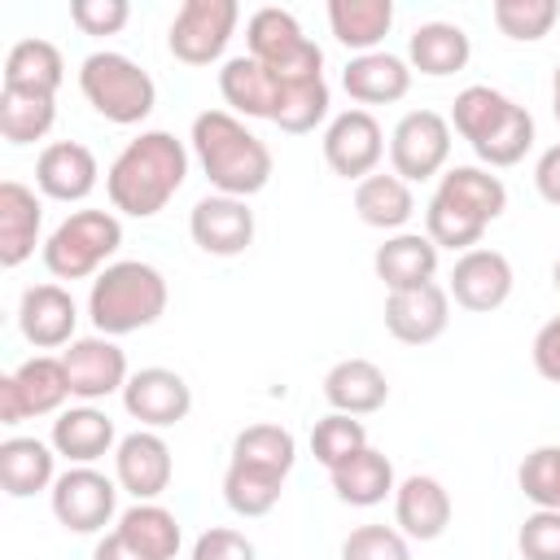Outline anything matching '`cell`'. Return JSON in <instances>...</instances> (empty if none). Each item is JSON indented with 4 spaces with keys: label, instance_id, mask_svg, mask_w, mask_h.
I'll return each mask as SVG.
<instances>
[{
    "label": "cell",
    "instance_id": "f546056e",
    "mask_svg": "<svg viewBox=\"0 0 560 560\" xmlns=\"http://www.w3.org/2000/svg\"><path fill=\"white\" fill-rule=\"evenodd\" d=\"M328 477H332L337 499L350 503V508H376V503H385V494L398 490L394 486V464L376 446H363L359 455H350L346 464H337Z\"/></svg>",
    "mask_w": 560,
    "mask_h": 560
},
{
    "label": "cell",
    "instance_id": "60d3db41",
    "mask_svg": "<svg viewBox=\"0 0 560 560\" xmlns=\"http://www.w3.org/2000/svg\"><path fill=\"white\" fill-rule=\"evenodd\" d=\"M490 13H494V26H499L508 39L534 44V39H542V35L556 26L560 4H556V0H494Z\"/></svg>",
    "mask_w": 560,
    "mask_h": 560
},
{
    "label": "cell",
    "instance_id": "816d5d0a",
    "mask_svg": "<svg viewBox=\"0 0 560 560\" xmlns=\"http://www.w3.org/2000/svg\"><path fill=\"white\" fill-rule=\"evenodd\" d=\"M551 114H556V122H560V66H556V74H551Z\"/></svg>",
    "mask_w": 560,
    "mask_h": 560
},
{
    "label": "cell",
    "instance_id": "bcb514c9",
    "mask_svg": "<svg viewBox=\"0 0 560 560\" xmlns=\"http://www.w3.org/2000/svg\"><path fill=\"white\" fill-rule=\"evenodd\" d=\"M131 18L127 0H70V22L83 35H118Z\"/></svg>",
    "mask_w": 560,
    "mask_h": 560
},
{
    "label": "cell",
    "instance_id": "4fadbf2b",
    "mask_svg": "<svg viewBox=\"0 0 560 560\" xmlns=\"http://www.w3.org/2000/svg\"><path fill=\"white\" fill-rule=\"evenodd\" d=\"M171 446L158 429H136L114 446V481L136 503H158V494L171 486Z\"/></svg>",
    "mask_w": 560,
    "mask_h": 560
},
{
    "label": "cell",
    "instance_id": "603a6c76",
    "mask_svg": "<svg viewBox=\"0 0 560 560\" xmlns=\"http://www.w3.org/2000/svg\"><path fill=\"white\" fill-rule=\"evenodd\" d=\"M341 88L350 92V101H359V109L363 105H394L411 88V66L394 52H359L346 61Z\"/></svg>",
    "mask_w": 560,
    "mask_h": 560
},
{
    "label": "cell",
    "instance_id": "b9f144b4",
    "mask_svg": "<svg viewBox=\"0 0 560 560\" xmlns=\"http://www.w3.org/2000/svg\"><path fill=\"white\" fill-rule=\"evenodd\" d=\"M424 236L438 245V249H459V254H468V249H477V241L486 236V223H477V219H468L464 210H455V206H446V201H429L424 206Z\"/></svg>",
    "mask_w": 560,
    "mask_h": 560
},
{
    "label": "cell",
    "instance_id": "ffe728a7",
    "mask_svg": "<svg viewBox=\"0 0 560 560\" xmlns=\"http://www.w3.org/2000/svg\"><path fill=\"white\" fill-rule=\"evenodd\" d=\"M451 512H455L451 508V494H446V486L438 477L416 472V477L398 481V490H394V521H398V529L411 542L442 538L446 525H451Z\"/></svg>",
    "mask_w": 560,
    "mask_h": 560
},
{
    "label": "cell",
    "instance_id": "44dd1931",
    "mask_svg": "<svg viewBox=\"0 0 560 560\" xmlns=\"http://www.w3.org/2000/svg\"><path fill=\"white\" fill-rule=\"evenodd\" d=\"M219 92L223 101L245 114V118H276L280 109V96H284V79H276L262 61H254L249 52L245 57H228L223 70H219Z\"/></svg>",
    "mask_w": 560,
    "mask_h": 560
},
{
    "label": "cell",
    "instance_id": "5b68a950",
    "mask_svg": "<svg viewBox=\"0 0 560 560\" xmlns=\"http://www.w3.org/2000/svg\"><path fill=\"white\" fill-rule=\"evenodd\" d=\"M118 245H122L118 214H109V210H74L44 241V267L57 280H88V276L105 271V262L118 254Z\"/></svg>",
    "mask_w": 560,
    "mask_h": 560
},
{
    "label": "cell",
    "instance_id": "d6986e66",
    "mask_svg": "<svg viewBox=\"0 0 560 560\" xmlns=\"http://www.w3.org/2000/svg\"><path fill=\"white\" fill-rule=\"evenodd\" d=\"M96 175H101L96 153L79 140H52L35 158V184L52 201H83L96 188Z\"/></svg>",
    "mask_w": 560,
    "mask_h": 560
},
{
    "label": "cell",
    "instance_id": "7dc6e473",
    "mask_svg": "<svg viewBox=\"0 0 560 560\" xmlns=\"http://www.w3.org/2000/svg\"><path fill=\"white\" fill-rule=\"evenodd\" d=\"M188 560H254V542L241 529L228 525H210L206 534H197L192 556Z\"/></svg>",
    "mask_w": 560,
    "mask_h": 560
},
{
    "label": "cell",
    "instance_id": "3957f363",
    "mask_svg": "<svg viewBox=\"0 0 560 560\" xmlns=\"http://www.w3.org/2000/svg\"><path fill=\"white\" fill-rule=\"evenodd\" d=\"M166 298H171L166 276L153 262L122 258V262H109L92 280L88 319L101 337H127V332H140V328L158 324L162 311H166Z\"/></svg>",
    "mask_w": 560,
    "mask_h": 560
},
{
    "label": "cell",
    "instance_id": "7bdbcfd3",
    "mask_svg": "<svg viewBox=\"0 0 560 560\" xmlns=\"http://www.w3.org/2000/svg\"><path fill=\"white\" fill-rule=\"evenodd\" d=\"M521 494L534 508H556L560 512V446H534L521 468H516Z\"/></svg>",
    "mask_w": 560,
    "mask_h": 560
},
{
    "label": "cell",
    "instance_id": "484cf974",
    "mask_svg": "<svg viewBox=\"0 0 560 560\" xmlns=\"http://www.w3.org/2000/svg\"><path fill=\"white\" fill-rule=\"evenodd\" d=\"M57 481V451L39 438H4L0 442V486L9 499H31Z\"/></svg>",
    "mask_w": 560,
    "mask_h": 560
},
{
    "label": "cell",
    "instance_id": "8fae6325",
    "mask_svg": "<svg viewBox=\"0 0 560 560\" xmlns=\"http://www.w3.org/2000/svg\"><path fill=\"white\" fill-rule=\"evenodd\" d=\"M385 158V131L372 109H341L324 131V162L341 179H368L376 175V162Z\"/></svg>",
    "mask_w": 560,
    "mask_h": 560
},
{
    "label": "cell",
    "instance_id": "52a82bcc",
    "mask_svg": "<svg viewBox=\"0 0 560 560\" xmlns=\"http://www.w3.org/2000/svg\"><path fill=\"white\" fill-rule=\"evenodd\" d=\"M236 22H241L236 0H184L171 18L166 48L184 66H210V61L223 57Z\"/></svg>",
    "mask_w": 560,
    "mask_h": 560
},
{
    "label": "cell",
    "instance_id": "f6af8a7d",
    "mask_svg": "<svg viewBox=\"0 0 560 560\" xmlns=\"http://www.w3.org/2000/svg\"><path fill=\"white\" fill-rule=\"evenodd\" d=\"M516 547L525 560H560V512L556 508H534L521 521Z\"/></svg>",
    "mask_w": 560,
    "mask_h": 560
},
{
    "label": "cell",
    "instance_id": "f1b7e54d",
    "mask_svg": "<svg viewBox=\"0 0 560 560\" xmlns=\"http://www.w3.org/2000/svg\"><path fill=\"white\" fill-rule=\"evenodd\" d=\"M109 446H114V420L101 407L83 402V407L57 411V420H52L57 455H66L70 464H96L101 455H109Z\"/></svg>",
    "mask_w": 560,
    "mask_h": 560
},
{
    "label": "cell",
    "instance_id": "e0dca14e",
    "mask_svg": "<svg viewBox=\"0 0 560 560\" xmlns=\"http://www.w3.org/2000/svg\"><path fill=\"white\" fill-rule=\"evenodd\" d=\"M446 324H451V293L438 280L385 298V328L402 346H429L446 332Z\"/></svg>",
    "mask_w": 560,
    "mask_h": 560
},
{
    "label": "cell",
    "instance_id": "8992f818",
    "mask_svg": "<svg viewBox=\"0 0 560 560\" xmlns=\"http://www.w3.org/2000/svg\"><path fill=\"white\" fill-rule=\"evenodd\" d=\"M245 44H249V57L262 61L276 79H324V48L311 35H302L289 9L267 4L249 13Z\"/></svg>",
    "mask_w": 560,
    "mask_h": 560
},
{
    "label": "cell",
    "instance_id": "4dcf8cb0",
    "mask_svg": "<svg viewBox=\"0 0 560 560\" xmlns=\"http://www.w3.org/2000/svg\"><path fill=\"white\" fill-rule=\"evenodd\" d=\"M512 109H516L512 96H503L499 88L472 83V88H464V92L455 96V105H451V127L472 144V153H481V149L499 136V127L512 118Z\"/></svg>",
    "mask_w": 560,
    "mask_h": 560
},
{
    "label": "cell",
    "instance_id": "d590c367",
    "mask_svg": "<svg viewBox=\"0 0 560 560\" xmlns=\"http://www.w3.org/2000/svg\"><path fill=\"white\" fill-rule=\"evenodd\" d=\"M57 122V96L0 88V136L9 144H35Z\"/></svg>",
    "mask_w": 560,
    "mask_h": 560
},
{
    "label": "cell",
    "instance_id": "ee69618b",
    "mask_svg": "<svg viewBox=\"0 0 560 560\" xmlns=\"http://www.w3.org/2000/svg\"><path fill=\"white\" fill-rule=\"evenodd\" d=\"M341 560H411V542L394 525H359L341 538Z\"/></svg>",
    "mask_w": 560,
    "mask_h": 560
},
{
    "label": "cell",
    "instance_id": "ba28073f",
    "mask_svg": "<svg viewBox=\"0 0 560 560\" xmlns=\"http://www.w3.org/2000/svg\"><path fill=\"white\" fill-rule=\"evenodd\" d=\"M70 376L66 363L52 354H35L18 363L9 376H0V424H22L26 416H52L66 407Z\"/></svg>",
    "mask_w": 560,
    "mask_h": 560
},
{
    "label": "cell",
    "instance_id": "d6a6232c",
    "mask_svg": "<svg viewBox=\"0 0 560 560\" xmlns=\"http://www.w3.org/2000/svg\"><path fill=\"white\" fill-rule=\"evenodd\" d=\"M328 26H332L337 44H346L354 52H376V44L394 26V0H332Z\"/></svg>",
    "mask_w": 560,
    "mask_h": 560
},
{
    "label": "cell",
    "instance_id": "1f68e13d",
    "mask_svg": "<svg viewBox=\"0 0 560 560\" xmlns=\"http://www.w3.org/2000/svg\"><path fill=\"white\" fill-rule=\"evenodd\" d=\"M61 79H66V61H61V48L48 39H18L4 57V88L13 92L57 96Z\"/></svg>",
    "mask_w": 560,
    "mask_h": 560
},
{
    "label": "cell",
    "instance_id": "74e56055",
    "mask_svg": "<svg viewBox=\"0 0 560 560\" xmlns=\"http://www.w3.org/2000/svg\"><path fill=\"white\" fill-rule=\"evenodd\" d=\"M280 490H284V477L249 464H228L223 472V499L236 516H267L280 503Z\"/></svg>",
    "mask_w": 560,
    "mask_h": 560
},
{
    "label": "cell",
    "instance_id": "277c9868",
    "mask_svg": "<svg viewBox=\"0 0 560 560\" xmlns=\"http://www.w3.org/2000/svg\"><path fill=\"white\" fill-rule=\"evenodd\" d=\"M79 92L88 96V105L118 122V127H131V122H144L158 105V88L149 79V70H140L131 57L122 52H88L83 66H79Z\"/></svg>",
    "mask_w": 560,
    "mask_h": 560
},
{
    "label": "cell",
    "instance_id": "f5cc1de1",
    "mask_svg": "<svg viewBox=\"0 0 560 560\" xmlns=\"http://www.w3.org/2000/svg\"><path fill=\"white\" fill-rule=\"evenodd\" d=\"M551 280H556V289H560V258H556V271H551Z\"/></svg>",
    "mask_w": 560,
    "mask_h": 560
},
{
    "label": "cell",
    "instance_id": "30bf717a",
    "mask_svg": "<svg viewBox=\"0 0 560 560\" xmlns=\"http://www.w3.org/2000/svg\"><path fill=\"white\" fill-rule=\"evenodd\" d=\"M114 508H118V481H109L92 464H74L52 481V516L70 534H101L114 521Z\"/></svg>",
    "mask_w": 560,
    "mask_h": 560
},
{
    "label": "cell",
    "instance_id": "c3c4849f",
    "mask_svg": "<svg viewBox=\"0 0 560 560\" xmlns=\"http://www.w3.org/2000/svg\"><path fill=\"white\" fill-rule=\"evenodd\" d=\"M534 368L542 381L560 385V315H551L534 337Z\"/></svg>",
    "mask_w": 560,
    "mask_h": 560
},
{
    "label": "cell",
    "instance_id": "ac0fdd59",
    "mask_svg": "<svg viewBox=\"0 0 560 560\" xmlns=\"http://www.w3.org/2000/svg\"><path fill=\"white\" fill-rule=\"evenodd\" d=\"M74 324H79V306L61 284H31L22 289L18 302V328L35 350H57L74 341Z\"/></svg>",
    "mask_w": 560,
    "mask_h": 560
},
{
    "label": "cell",
    "instance_id": "83f0119b",
    "mask_svg": "<svg viewBox=\"0 0 560 560\" xmlns=\"http://www.w3.org/2000/svg\"><path fill=\"white\" fill-rule=\"evenodd\" d=\"M433 197L446 201V206H455V210H464L468 219H477V223H486V228L508 210V188H503V179L490 175L486 166H451V171L438 179V192H433Z\"/></svg>",
    "mask_w": 560,
    "mask_h": 560
},
{
    "label": "cell",
    "instance_id": "6da1fadb",
    "mask_svg": "<svg viewBox=\"0 0 560 560\" xmlns=\"http://www.w3.org/2000/svg\"><path fill=\"white\" fill-rule=\"evenodd\" d=\"M188 175V149L171 131H140L127 140V149L105 171L109 206L131 219H153L166 210V201L184 188Z\"/></svg>",
    "mask_w": 560,
    "mask_h": 560
},
{
    "label": "cell",
    "instance_id": "ab89813d",
    "mask_svg": "<svg viewBox=\"0 0 560 560\" xmlns=\"http://www.w3.org/2000/svg\"><path fill=\"white\" fill-rule=\"evenodd\" d=\"M368 446V429L359 416H346V411H328L324 420H315L311 429V455L332 472L337 464H346L350 455H359Z\"/></svg>",
    "mask_w": 560,
    "mask_h": 560
},
{
    "label": "cell",
    "instance_id": "9c48e42d",
    "mask_svg": "<svg viewBox=\"0 0 560 560\" xmlns=\"http://www.w3.org/2000/svg\"><path fill=\"white\" fill-rule=\"evenodd\" d=\"M446 158H451V118H442L438 109H411L389 131V162L394 175L407 184L433 179L446 166Z\"/></svg>",
    "mask_w": 560,
    "mask_h": 560
},
{
    "label": "cell",
    "instance_id": "681fc988",
    "mask_svg": "<svg viewBox=\"0 0 560 560\" xmlns=\"http://www.w3.org/2000/svg\"><path fill=\"white\" fill-rule=\"evenodd\" d=\"M534 188L547 206H560V144H551L534 166Z\"/></svg>",
    "mask_w": 560,
    "mask_h": 560
},
{
    "label": "cell",
    "instance_id": "d4e9b609",
    "mask_svg": "<svg viewBox=\"0 0 560 560\" xmlns=\"http://www.w3.org/2000/svg\"><path fill=\"white\" fill-rule=\"evenodd\" d=\"M324 398L332 411H346V416H372L385 407L389 398V381L385 372L372 363V359H341L328 368L324 376Z\"/></svg>",
    "mask_w": 560,
    "mask_h": 560
},
{
    "label": "cell",
    "instance_id": "4316f807",
    "mask_svg": "<svg viewBox=\"0 0 560 560\" xmlns=\"http://www.w3.org/2000/svg\"><path fill=\"white\" fill-rule=\"evenodd\" d=\"M468 57H472V39L455 22H420L407 39V66L429 79H446V74L464 70Z\"/></svg>",
    "mask_w": 560,
    "mask_h": 560
},
{
    "label": "cell",
    "instance_id": "2e32d148",
    "mask_svg": "<svg viewBox=\"0 0 560 560\" xmlns=\"http://www.w3.org/2000/svg\"><path fill=\"white\" fill-rule=\"evenodd\" d=\"M61 363H66V376H70V394L83 398V402H96V398H109L114 389L127 385V354L114 346V337H74L66 350H61Z\"/></svg>",
    "mask_w": 560,
    "mask_h": 560
},
{
    "label": "cell",
    "instance_id": "7a4b0ae2",
    "mask_svg": "<svg viewBox=\"0 0 560 560\" xmlns=\"http://www.w3.org/2000/svg\"><path fill=\"white\" fill-rule=\"evenodd\" d=\"M192 153L223 197L249 201L271 179V149L228 109H201L192 118Z\"/></svg>",
    "mask_w": 560,
    "mask_h": 560
},
{
    "label": "cell",
    "instance_id": "f907efd6",
    "mask_svg": "<svg viewBox=\"0 0 560 560\" xmlns=\"http://www.w3.org/2000/svg\"><path fill=\"white\" fill-rule=\"evenodd\" d=\"M92 560H144V556H140V551H136V547H131V542H127V538L114 529V534H105V538L96 542Z\"/></svg>",
    "mask_w": 560,
    "mask_h": 560
},
{
    "label": "cell",
    "instance_id": "7c38bea8",
    "mask_svg": "<svg viewBox=\"0 0 560 560\" xmlns=\"http://www.w3.org/2000/svg\"><path fill=\"white\" fill-rule=\"evenodd\" d=\"M122 407L140 429H171L192 411V389L171 368H140L122 385Z\"/></svg>",
    "mask_w": 560,
    "mask_h": 560
},
{
    "label": "cell",
    "instance_id": "e575fe53",
    "mask_svg": "<svg viewBox=\"0 0 560 560\" xmlns=\"http://www.w3.org/2000/svg\"><path fill=\"white\" fill-rule=\"evenodd\" d=\"M118 534H122L144 560H175V551H179V542H184L175 512H166L162 503H131V508L118 516Z\"/></svg>",
    "mask_w": 560,
    "mask_h": 560
},
{
    "label": "cell",
    "instance_id": "7402d4cb",
    "mask_svg": "<svg viewBox=\"0 0 560 560\" xmlns=\"http://www.w3.org/2000/svg\"><path fill=\"white\" fill-rule=\"evenodd\" d=\"M372 267H376V280L389 293L420 289V284H433V276H438V245L424 232H394L376 249Z\"/></svg>",
    "mask_w": 560,
    "mask_h": 560
},
{
    "label": "cell",
    "instance_id": "5bb4252c",
    "mask_svg": "<svg viewBox=\"0 0 560 560\" xmlns=\"http://www.w3.org/2000/svg\"><path fill=\"white\" fill-rule=\"evenodd\" d=\"M446 293L455 298V306H464L472 315H490L512 298V262L499 249H481L477 245V249L455 258Z\"/></svg>",
    "mask_w": 560,
    "mask_h": 560
},
{
    "label": "cell",
    "instance_id": "9a60e30c",
    "mask_svg": "<svg viewBox=\"0 0 560 560\" xmlns=\"http://www.w3.org/2000/svg\"><path fill=\"white\" fill-rule=\"evenodd\" d=\"M188 232L197 241V249L214 254V258H236L254 245V210L241 197H223L210 192L192 206L188 214Z\"/></svg>",
    "mask_w": 560,
    "mask_h": 560
},
{
    "label": "cell",
    "instance_id": "836d02e7",
    "mask_svg": "<svg viewBox=\"0 0 560 560\" xmlns=\"http://www.w3.org/2000/svg\"><path fill=\"white\" fill-rule=\"evenodd\" d=\"M354 210L368 228L398 232L416 214V197H411V184L398 175H368L354 184Z\"/></svg>",
    "mask_w": 560,
    "mask_h": 560
},
{
    "label": "cell",
    "instance_id": "8d00e7d4",
    "mask_svg": "<svg viewBox=\"0 0 560 560\" xmlns=\"http://www.w3.org/2000/svg\"><path fill=\"white\" fill-rule=\"evenodd\" d=\"M232 464H249V468L289 477L298 464V442L280 424H249L232 438Z\"/></svg>",
    "mask_w": 560,
    "mask_h": 560
},
{
    "label": "cell",
    "instance_id": "cb8c5ba5",
    "mask_svg": "<svg viewBox=\"0 0 560 560\" xmlns=\"http://www.w3.org/2000/svg\"><path fill=\"white\" fill-rule=\"evenodd\" d=\"M39 223H44V206L35 188L4 179L0 184V267H22L35 254Z\"/></svg>",
    "mask_w": 560,
    "mask_h": 560
},
{
    "label": "cell",
    "instance_id": "f35d334b",
    "mask_svg": "<svg viewBox=\"0 0 560 560\" xmlns=\"http://www.w3.org/2000/svg\"><path fill=\"white\" fill-rule=\"evenodd\" d=\"M328 118V83L324 79H284V96L276 109V127L289 136H306Z\"/></svg>",
    "mask_w": 560,
    "mask_h": 560
}]
</instances>
